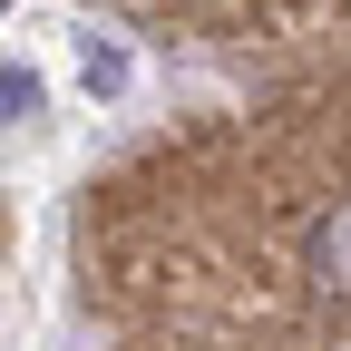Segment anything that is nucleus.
I'll use <instances>...</instances> for the list:
<instances>
[{"label":"nucleus","instance_id":"1","mask_svg":"<svg viewBox=\"0 0 351 351\" xmlns=\"http://www.w3.org/2000/svg\"><path fill=\"white\" fill-rule=\"evenodd\" d=\"M302 283H313L322 302H351V195L302 225Z\"/></svg>","mask_w":351,"mask_h":351},{"label":"nucleus","instance_id":"2","mask_svg":"<svg viewBox=\"0 0 351 351\" xmlns=\"http://www.w3.org/2000/svg\"><path fill=\"white\" fill-rule=\"evenodd\" d=\"M88 88H98V98H117V88H127V59L98 49V39H88Z\"/></svg>","mask_w":351,"mask_h":351},{"label":"nucleus","instance_id":"3","mask_svg":"<svg viewBox=\"0 0 351 351\" xmlns=\"http://www.w3.org/2000/svg\"><path fill=\"white\" fill-rule=\"evenodd\" d=\"M0 108H10V117H39V78L10 59V78H0Z\"/></svg>","mask_w":351,"mask_h":351}]
</instances>
